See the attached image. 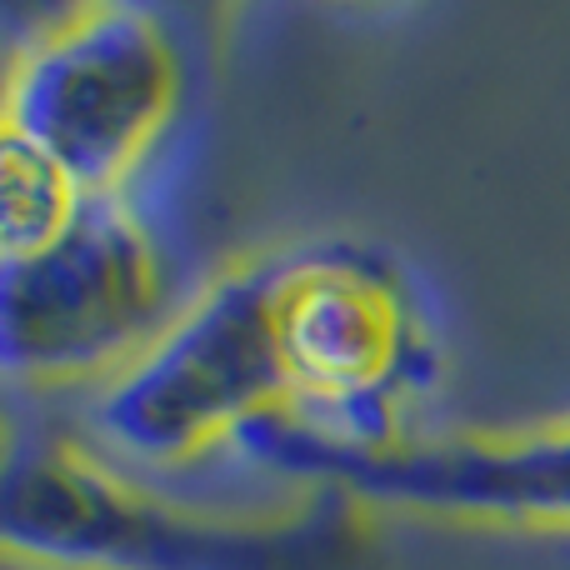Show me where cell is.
Here are the masks:
<instances>
[{
    "label": "cell",
    "mask_w": 570,
    "mask_h": 570,
    "mask_svg": "<svg viewBox=\"0 0 570 570\" xmlns=\"http://www.w3.org/2000/svg\"><path fill=\"white\" fill-rule=\"evenodd\" d=\"M281 261H256L210 281L176 321L110 375L96 431L126 455L176 465L206 445L246 435L291 405L276 345Z\"/></svg>",
    "instance_id": "obj_1"
},
{
    "label": "cell",
    "mask_w": 570,
    "mask_h": 570,
    "mask_svg": "<svg viewBox=\"0 0 570 570\" xmlns=\"http://www.w3.org/2000/svg\"><path fill=\"white\" fill-rule=\"evenodd\" d=\"M186 66L140 6H86L40 30L6 80V130L76 176L86 196H120L160 146Z\"/></svg>",
    "instance_id": "obj_2"
},
{
    "label": "cell",
    "mask_w": 570,
    "mask_h": 570,
    "mask_svg": "<svg viewBox=\"0 0 570 570\" xmlns=\"http://www.w3.org/2000/svg\"><path fill=\"white\" fill-rule=\"evenodd\" d=\"M170 271L126 196H86L60 240L0 261L6 371L30 381L126 371L166 325Z\"/></svg>",
    "instance_id": "obj_3"
},
{
    "label": "cell",
    "mask_w": 570,
    "mask_h": 570,
    "mask_svg": "<svg viewBox=\"0 0 570 570\" xmlns=\"http://www.w3.org/2000/svg\"><path fill=\"white\" fill-rule=\"evenodd\" d=\"M276 345L305 431L345 451H395L391 395L411 361L395 281L351 250L281 261Z\"/></svg>",
    "instance_id": "obj_4"
},
{
    "label": "cell",
    "mask_w": 570,
    "mask_h": 570,
    "mask_svg": "<svg viewBox=\"0 0 570 570\" xmlns=\"http://www.w3.org/2000/svg\"><path fill=\"white\" fill-rule=\"evenodd\" d=\"M240 441L285 471H315L355 485L375 501L431 511L505 515V521H570V425L505 445H441V451H345L281 411L256 421Z\"/></svg>",
    "instance_id": "obj_5"
},
{
    "label": "cell",
    "mask_w": 570,
    "mask_h": 570,
    "mask_svg": "<svg viewBox=\"0 0 570 570\" xmlns=\"http://www.w3.org/2000/svg\"><path fill=\"white\" fill-rule=\"evenodd\" d=\"M86 206V190L76 186L56 156L30 146L26 136L6 130L0 140V261H26L46 250L70 230V220Z\"/></svg>",
    "instance_id": "obj_6"
}]
</instances>
